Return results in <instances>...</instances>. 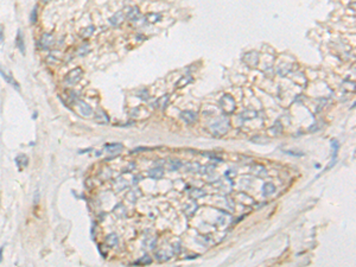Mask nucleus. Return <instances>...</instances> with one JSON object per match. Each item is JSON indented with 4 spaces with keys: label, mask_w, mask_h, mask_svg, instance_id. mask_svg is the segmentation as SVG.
<instances>
[{
    "label": "nucleus",
    "mask_w": 356,
    "mask_h": 267,
    "mask_svg": "<svg viewBox=\"0 0 356 267\" xmlns=\"http://www.w3.org/2000/svg\"><path fill=\"white\" fill-rule=\"evenodd\" d=\"M83 76V70L81 68H75L73 70H70L69 73L65 75L64 82L67 83L68 86H75L76 83H79Z\"/></svg>",
    "instance_id": "obj_1"
},
{
    "label": "nucleus",
    "mask_w": 356,
    "mask_h": 267,
    "mask_svg": "<svg viewBox=\"0 0 356 267\" xmlns=\"http://www.w3.org/2000/svg\"><path fill=\"white\" fill-rule=\"evenodd\" d=\"M181 118L183 119V120L185 121L187 124H192L194 121L196 120V118H197V115H196V113H194V112H190V111H185V112H183V113L181 114Z\"/></svg>",
    "instance_id": "obj_8"
},
{
    "label": "nucleus",
    "mask_w": 356,
    "mask_h": 267,
    "mask_svg": "<svg viewBox=\"0 0 356 267\" xmlns=\"http://www.w3.org/2000/svg\"><path fill=\"white\" fill-rule=\"evenodd\" d=\"M54 44V38L50 34H43L40 36L39 40H38V45L40 49H50L51 45Z\"/></svg>",
    "instance_id": "obj_5"
},
{
    "label": "nucleus",
    "mask_w": 356,
    "mask_h": 267,
    "mask_svg": "<svg viewBox=\"0 0 356 267\" xmlns=\"http://www.w3.org/2000/svg\"><path fill=\"white\" fill-rule=\"evenodd\" d=\"M38 198H39V192H38V190H37V191H36V194H34V204H37V202H38Z\"/></svg>",
    "instance_id": "obj_22"
},
{
    "label": "nucleus",
    "mask_w": 356,
    "mask_h": 267,
    "mask_svg": "<svg viewBox=\"0 0 356 267\" xmlns=\"http://www.w3.org/2000/svg\"><path fill=\"white\" fill-rule=\"evenodd\" d=\"M168 101H169V96L168 95H165V96H163V97H160L159 100L157 101V105H159L160 108H165V107H166V103H168Z\"/></svg>",
    "instance_id": "obj_17"
},
{
    "label": "nucleus",
    "mask_w": 356,
    "mask_h": 267,
    "mask_svg": "<svg viewBox=\"0 0 356 267\" xmlns=\"http://www.w3.org/2000/svg\"><path fill=\"white\" fill-rule=\"evenodd\" d=\"M0 202H1V194H0Z\"/></svg>",
    "instance_id": "obj_25"
},
{
    "label": "nucleus",
    "mask_w": 356,
    "mask_h": 267,
    "mask_svg": "<svg viewBox=\"0 0 356 267\" xmlns=\"http://www.w3.org/2000/svg\"><path fill=\"white\" fill-rule=\"evenodd\" d=\"M106 243H107L109 247H114V246H116V245H118V238H116V235H115V234H110V235H108L107 239H106Z\"/></svg>",
    "instance_id": "obj_13"
},
{
    "label": "nucleus",
    "mask_w": 356,
    "mask_h": 267,
    "mask_svg": "<svg viewBox=\"0 0 356 267\" xmlns=\"http://www.w3.org/2000/svg\"><path fill=\"white\" fill-rule=\"evenodd\" d=\"M151 259H150V258H148V256H145V258H144V259H141V260H139V261H137V262H135V264H138V262H141V264H142V265H144V264H150V262H151Z\"/></svg>",
    "instance_id": "obj_20"
},
{
    "label": "nucleus",
    "mask_w": 356,
    "mask_h": 267,
    "mask_svg": "<svg viewBox=\"0 0 356 267\" xmlns=\"http://www.w3.org/2000/svg\"><path fill=\"white\" fill-rule=\"evenodd\" d=\"M124 20V13L122 12H118V13H115L110 19H109V23L112 24V25H114V26H118L119 24H120L121 21Z\"/></svg>",
    "instance_id": "obj_10"
},
{
    "label": "nucleus",
    "mask_w": 356,
    "mask_h": 267,
    "mask_svg": "<svg viewBox=\"0 0 356 267\" xmlns=\"http://www.w3.org/2000/svg\"><path fill=\"white\" fill-rule=\"evenodd\" d=\"M0 75H1V77H2V79H4V80L6 81L7 83H8V84H10V86H12V87L14 88V89H16V90H18V92H20V86H19V83H18V82H17V81L14 80L13 79V76H12V74L10 73V74H7L6 71H5V70H4V69H2V67H1V66H0Z\"/></svg>",
    "instance_id": "obj_3"
},
{
    "label": "nucleus",
    "mask_w": 356,
    "mask_h": 267,
    "mask_svg": "<svg viewBox=\"0 0 356 267\" xmlns=\"http://www.w3.org/2000/svg\"><path fill=\"white\" fill-rule=\"evenodd\" d=\"M2 251H4V247L0 248V261L2 260Z\"/></svg>",
    "instance_id": "obj_23"
},
{
    "label": "nucleus",
    "mask_w": 356,
    "mask_h": 267,
    "mask_svg": "<svg viewBox=\"0 0 356 267\" xmlns=\"http://www.w3.org/2000/svg\"><path fill=\"white\" fill-rule=\"evenodd\" d=\"M95 120L96 122H99L101 125H105V124H108L109 122V118L108 115L106 114V112L103 109L99 108L96 112H95Z\"/></svg>",
    "instance_id": "obj_6"
},
{
    "label": "nucleus",
    "mask_w": 356,
    "mask_h": 267,
    "mask_svg": "<svg viewBox=\"0 0 356 267\" xmlns=\"http://www.w3.org/2000/svg\"><path fill=\"white\" fill-rule=\"evenodd\" d=\"M88 51H89V45L88 44H83L82 47L77 49V55L79 56H84L86 53H88Z\"/></svg>",
    "instance_id": "obj_16"
},
{
    "label": "nucleus",
    "mask_w": 356,
    "mask_h": 267,
    "mask_svg": "<svg viewBox=\"0 0 356 267\" xmlns=\"http://www.w3.org/2000/svg\"><path fill=\"white\" fill-rule=\"evenodd\" d=\"M16 44H17V48L19 49V51L23 55L25 53V43H24V38H23V34L21 31L18 30L17 32V39H16Z\"/></svg>",
    "instance_id": "obj_9"
},
{
    "label": "nucleus",
    "mask_w": 356,
    "mask_h": 267,
    "mask_svg": "<svg viewBox=\"0 0 356 267\" xmlns=\"http://www.w3.org/2000/svg\"><path fill=\"white\" fill-rule=\"evenodd\" d=\"M124 148V145L122 144H119V143H116V144H107V145H105V151L107 152V153H112V154H118L120 153V151Z\"/></svg>",
    "instance_id": "obj_7"
},
{
    "label": "nucleus",
    "mask_w": 356,
    "mask_h": 267,
    "mask_svg": "<svg viewBox=\"0 0 356 267\" xmlns=\"http://www.w3.org/2000/svg\"><path fill=\"white\" fill-rule=\"evenodd\" d=\"M75 103L77 106V109H79V113L82 115V116H87L89 118L92 114H93V108L88 105L87 102L82 100H75Z\"/></svg>",
    "instance_id": "obj_2"
},
{
    "label": "nucleus",
    "mask_w": 356,
    "mask_h": 267,
    "mask_svg": "<svg viewBox=\"0 0 356 267\" xmlns=\"http://www.w3.org/2000/svg\"><path fill=\"white\" fill-rule=\"evenodd\" d=\"M163 169H160V167H157V169H153V170H151L150 171V177H152L153 179H159V178H161L163 177Z\"/></svg>",
    "instance_id": "obj_12"
},
{
    "label": "nucleus",
    "mask_w": 356,
    "mask_h": 267,
    "mask_svg": "<svg viewBox=\"0 0 356 267\" xmlns=\"http://www.w3.org/2000/svg\"><path fill=\"white\" fill-rule=\"evenodd\" d=\"M139 17H140V12H139V10L137 8V7H134V8H131V11L128 12L127 14V18L131 21H135V20L139 19Z\"/></svg>",
    "instance_id": "obj_11"
},
{
    "label": "nucleus",
    "mask_w": 356,
    "mask_h": 267,
    "mask_svg": "<svg viewBox=\"0 0 356 267\" xmlns=\"http://www.w3.org/2000/svg\"><path fill=\"white\" fill-rule=\"evenodd\" d=\"M30 20H31V23H32V24H34V23L37 21V7H34V10L31 11Z\"/></svg>",
    "instance_id": "obj_18"
},
{
    "label": "nucleus",
    "mask_w": 356,
    "mask_h": 267,
    "mask_svg": "<svg viewBox=\"0 0 356 267\" xmlns=\"http://www.w3.org/2000/svg\"><path fill=\"white\" fill-rule=\"evenodd\" d=\"M17 163H18V165H19L20 167H25L27 165V163H29V159H27L26 156H24V154H20V156H18L17 157Z\"/></svg>",
    "instance_id": "obj_14"
},
{
    "label": "nucleus",
    "mask_w": 356,
    "mask_h": 267,
    "mask_svg": "<svg viewBox=\"0 0 356 267\" xmlns=\"http://www.w3.org/2000/svg\"><path fill=\"white\" fill-rule=\"evenodd\" d=\"M331 146L334 147V154L336 156L337 150H338V147H340V144L337 143V140H334V141H331Z\"/></svg>",
    "instance_id": "obj_19"
},
{
    "label": "nucleus",
    "mask_w": 356,
    "mask_h": 267,
    "mask_svg": "<svg viewBox=\"0 0 356 267\" xmlns=\"http://www.w3.org/2000/svg\"><path fill=\"white\" fill-rule=\"evenodd\" d=\"M42 1H43L44 4H47V2H49V1H51V0H42Z\"/></svg>",
    "instance_id": "obj_24"
},
{
    "label": "nucleus",
    "mask_w": 356,
    "mask_h": 267,
    "mask_svg": "<svg viewBox=\"0 0 356 267\" xmlns=\"http://www.w3.org/2000/svg\"><path fill=\"white\" fill-rule=\"evenodd\" d=\"M228 128H229V122L228 120L224 119V118H222L221 120L217 121L216 124H214V125L211 126V129H213L216 134H223Z\"/></svg>",
    "instance_id": "obj_4"
},
{
    "label": "nucleus",
    "mask_w": 356,
    "mask_h": 267,
    "mask_svg": "<svg viewBox=\"0 0 356 267\" xmlns=\"http://www.w3.org/2000/svg\"><path fill=\"white\" fill-rule=\"evenodd\" d=\"M93 31H94V27L93 26H89V27H87V29H83V30L81 31V36H82L83 38H87V37H89L90 34H93Z\"/></svg>",
    "instance_id": "obj_15"
},
{
    "label": "nucleus",
    "mask_w": 356,
    "mask_h": 267,
    "mask_svg": "<svg viewBox=\"0 0 356 267\" xmlns=\"http://www.w3.org/2000/svg\"><path fill=\"white\" fill-rule=\"evenodd\" d=\"M4 40V26L0 25V43H2Z\"/></svg>",
    "instance_id": "obj_21"
}]
</instances>
